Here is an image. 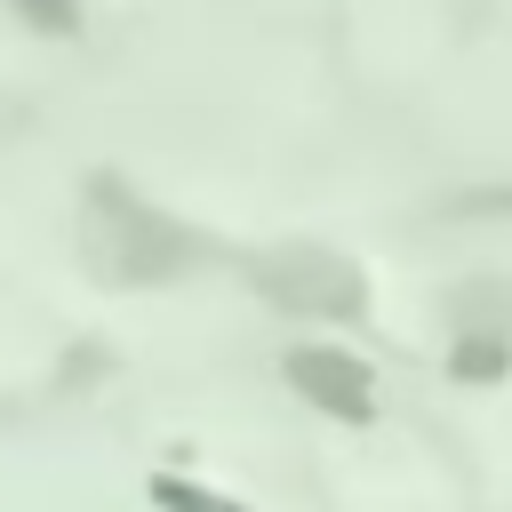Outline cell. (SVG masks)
Here are the masks:
<instances>
[{"mask_svg": "<svg viewBox=\"0 0 512 512\" xmlns=\"http://www.w3.org/2000/svg\"><path fill=\"white\" fill-rule=\"evenodd\" d=\"M88 240H96L104 272H128V280L176 272V256H184V232H176V224H160L152 208H136L120 184H96V216H88Z\"/></svg>", "mask_w": 512, "mask_h": 512, "instance_id": "6da1fadb", "label": "cell"}, {"mask_svg": "<svg viewBox=\"0 0 512 512\" xmlns=\"http://www.w3.org/2000/svg\"><path fill=\"white\" fill-rule=\"evenodd\" d=\"M288 376L304 384V400L336 408V416H368V368L352 352H328V344H304L288 352Z\"/></svg>", "mask_w": 512, "mask_h": 512, "instance_id": "7a4b0ae2", "label": "cell"}, {"mask_svg": "<svg viewBox=\"0 0 512 512\" xmlns=\"http://www.w3.org/2000/svg\"><path fill=\"white\" fill-rule=\"evenodd\" d=\"M168 512H240V504H224V496H208V488H192V480H160L152 488Z\"/></svg>", "mask_w": 512, "mask_h": 512, "instance_id": "3957f363", "label": "cell"}, {"mask_svg": "<svg viewBox=\"0 0 512 512\" xmlns=\"http://www.w3.org/2000/svg\"><path fill=\"white\" fill-rule=\"evenodd\" d=\"M24 16H40V24H72V0H24Z\"/></svg>", "mask_w": 512, "mask_h": 512, "instance_id": "277c9868", "label": "cell"}]
</instances>
